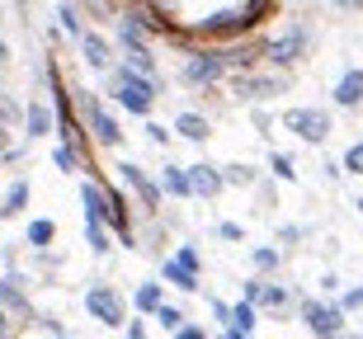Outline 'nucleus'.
Masks as SVG:
<instances>
[{"label":"nucleus","instance_id":"nucleus-25","mask_svg":"<svg viewBox=\"0 0 363 339\" xmlns=\"http://www.w3.org/2000/svg\"><path fill=\"white\" fill-rule=\"evenodd\" d=\"M156 321H161L165 330H184V316H179V306H161V311H156Z\"/></svg>","mask_w":363,"mask_h":339},{"label":"nucleus","instance_id":"nucleus-30","mask_svg":"<svg viewBox=\"0 0 363 339\" xmlns=\"http://www.w3.org/2000/svg\"><path fill=\"white\" fill-rule=\"evenodd\" d=\"M274 175H279V179H293V161H288V156H274Z\"/></svg>","mask_w":363,"mask_h":339},{"label":"nucleus","instance_id":"nucleus-13","mask_svg":"<svg viewBox=\"0 0 363 339\" xmlns=\"http://www.w3.org/2000/svg\"><path fill=\"white\" fill-rule=\"evenodd\" d=\"M0 306H10V311H19V316L28 311L24 297H19V278H5V283H0Z\"/></svg>","mask_w":363,"mask_h":339},{"label":"nucleus","instance_id":"nucleus-14","mask_svg":"<svg viewBox=\"0 0 363 339\" xmlns=\"http://www.w3.org/2000/svg\"><path fill=\"white\" fill-rule=\"evenodd\" d=\"M264 52H269L274 62H288V57H297V52H302V33H288L283 42H274V47H264Z\"/></svg>","mask_w":363,"mask_h":339},{"label":"nucleus","instance_id":"nucleus-1","mask_svg":"<svg viewBox=\"0 0 363 339\" xmlns=\"http://www.w3.org/2000/svg\"><path fill=\"white\" fill-rule=\"evenodd\" d=\"M151 95H156V90H151L147 76H137V71H128V67L118 71V104L128 113H147L151 109Z\"/></svg>","mask_w":363,"mask_h":339},{"label":"nucleus","instance_id":"nucleus-16","mask_svg":"<svg viewBox=\"0 0 363 339\" xmlns=\"http://www.w3.org/2000/svg\"><path fill=\"white\" fill-rule=\"evenodd\" d=\"M259 306H269V311H283V306H288V287H279V283H264L259 287Z\"/></svg>","mask_w":363,"mask_h":339},{"label":"nucleus","instance_id":"nucleus-5","mask_svg":"<svg viewBox=\"0 0 363 339\" xmlns=\"http://www.w3.org/2000/svg\"><path fill=\"white\" fill-rule=\"evenodd\" d=\"M184 175H189V193H199V198H213L222 189V170H213V165H194Z\"/></svg>","mask_w":363,"mask_h":339},{"label":"nucleus","instance_id":"nucleus-19","mask_svg":"<svg viewBox=\"0 0 363 339\" xmlns=\"http://www.w3.org/2000/svg\"><path fill=\"white\" fill-rule=\"evenodd\" d=\"M165 278H170V283H175V287H184V292H194V287H199V278H194V273H184V269H179V264H175V259L165 264Z\"/></svg>","mask_w":363,"mask_h":339},{"label":"nucleus","instance_id":"nucleus-20","mask_svg":"<svg viewBox=\"0 0 363 339\" xmlns=\"http://www.w3.org/2000/svg\"><path fill=\"white\" fill-rule=\"evenodd\" d=\"M48 127H52V113L48 109H28V137H48Z\"/></svg>","mask_w":363,"mask_h":339},{"label":"nucleus","instance_id":"nucleus-29","mask_svg":"<svg viewBox=\"0 0 363 339\" xmlns=\"http://www.w3.org/2000/svg\"><path fill=\"white\" fill-rule=\"evenodd\" d=\"M57 19H62L71 33H81V24H76V10H71V5H62V10H57Z\"/></svg>","mask_w":363,"mask_h":339},{"label":"nucleus","instance_id":"nucleus-31","mask_svg":"<svg viewBox=\"0 0 363 339\" xmlns=\"http://www.w3.org/2000/svg\"><path fill=\"white\" fill-rule=\"evenodd\" d=\"M255 264L259 269H274L279 264V250H255Z\"/></svg>","mask_w":363,"mask_h":339},{"label":"nucleus","instance_id":"nucleus-34","mask_svg":"<svg viewBox=\"0 0 363 339\" xmlns=\"http://www.w3.org/2000/svg\"><path fill=\"white\" fill-rule=\"evenodd\" d=\"M175 339H208V335H203V330L199 326H184V330H179V335Z\"/></svg>","mask_w":363,"mask_h":339},{"label":"nucleus","instance_id":"nucleus-17","mask_svg":"<svg viewBox=\"0 0 363 339\" xmlns=\"http://www.w3.org/2000/svg\"><path fill=\"white\" fill-rule=\"evenodd\" d=\"M85 236H90V250H94V255H108V236H104V222L85 217Z\"/></svg>","mask_w":363,"mask_h":339},{"label":"nucleus","instance_id":"nucleus-23","mask_svg":"<svg viewBox=\"0 0 363 339\" xmlns=\"http://www.w3.org/2000/svg\"><path fill=\"white\" fill-rule=\"evenodd\" d=\"M250 175H255L250 165H227L222 170V184H250Z\"/></svg>","mask_w":363,"mask_h":339},{"label":"nucleus","instance_id":"nucleus-35","mask_svg":"<svg viewBox=\"0 0 363 339\" xmlns=\"http://www.w3.org/2000/svg\"><path fill=\"white\" fill-rule=\"evenodd\" d=\"M5 156H10V132L0 127V161H5Z\"/></svg>","mask_w":363,"mask_h":339},{"label":"nucleus","instance_id":"nucleus-11","mask_svg":"<svg viewBox=\"0 0 363 339\" xmlns=\"http://www.w3.org/2000/svg\"><path fill=\"white\" fill-rule=\"evenodd\" d=\"M81 47H85V62H90L94 71H104V67H108V42L99 38V33H85Z\"/></svg>","mask_w":363,"mask_h":339},{"label":"nucleus","instance_id":"nucleus-10","mask_svg":"<svg viewBox=\"0 0 363 339\" xmlns=\"http://www.w3.org/2000/svg\"><path fill=\"white\" fill-rule=\"evenodd\" d=\"M123 175H128V184H133V189H137V198H142V203H147V207H156V203H161V193H156V184H151V179L142 175L137 165H123Z\"/></svg>","mask_w":363,"mask_h":339},{"label":"nucleus","instance_id":"nucleus-38","mask_svg":"<svg viewBox=\"0 0 363 339\" xmlns=\"http://www.w3.org/2000/svg\"><path fill=\"white\" fill-rule=\"evenodd\" d=\"M222 339H250V335H236V330H231V335H222Z\"/></svg>","mask_w":363,"mask_h":339},{"label":"nucleus","instance_id":"nucleus-22","mask_svg":"<svg viewBox=\"0 0 363 339\" xmlns=\"http://www.w3.org/2000/svg\"><path fill=\"white\" fill-rule=\"evenodd\" d=\"M165 189H170V193H189V175L179 170V165H170V170H165Z\"/></svg>","mask_w":363,"mask_h":339},{"label":"nucleus","instance_id":"nucleus-33","mask_svg":"<svg viewBox=\"0 0 363 339\" xmlns=\"http://www.w3.org/2000/svg\"><path fill=\"white\" fill-rule=\"evenodd\" d=\"M345 311H363V287H354V292H345Z\"/></svg>","mask_w":363,"mask_h":339},{"label":"nucleus","instance_id":"nucleus-15","mask_svg":"<svg viewBox=\"0 0 363 339\" xmlns=\"http://www.w3.org/2000/svg\"><path fill=\"white\" fill-rule=\"evenodd\" d=\"M231 330H236V335H250V330H255V306H250V301H241V306L231 311Z\"/></svg>","mask_w":363,"mask_h":339},{"label":"nucleus","instance_id":"nucleus-24","mask_svg":"<svg viewBox=\"0 0 363 339\" xmlns=\"http://www.w3.org/2000/svg\"><path fill=\"white\" fill-rule=\"evenodd\" d=\"M24 203H28V184H14V189H10V198H5V212L14 217V212H19Z\"/></svg>","mask_w":363,"mask_h":339},{"label":"nucleus","instance_id":"nucleus-12","mask_svg":"<svg viewBox=\"0 0 363 339\" xmlns=\"http://www.w3.org/2000/svg\"><path fill=\"white\" fill-rule=\"evenodd\" d=\"M90 122H94V132H99V142H104V146H113V142H118V122L108 118L99 104H90Z\"/></svg>","mask_w":363,"mask_h":339},{"label":"nucleus","instance_id":"nucleus-18","mask_svg":"<svg viewBox=\"0 0 363 339\" xmlns=\"http://www.w3.org/2000/svg\"><path fill=\"white\" fill-rule=\"evenodd\" d=\"M137 306H142V311H161L165 301H161V287L156 283H142L137 287Z\"/></svg>","mask_w":363,"mask_h":339},{"label":"nucleus","instance_id":"nucleus-39","mask_svg":"<svg viewBox=\"0 0 363 339\" xmlns=\"http://www.w3.org/2000/svg\"><path fill=\"white\" fill-rule=\"evenodd\" d=\"M340 339H363V335H340Z\"/></svg>","mask_w":363,"mask_h":339},{"label":"nucleus","instance_id":"nucleus-32","mask_svg":"<svg viewBox=\"0 0 363 339\" xmlns=\"http://www.w3.org/2000/svg\"><path fill=\"white\" fill-rule=\"evenodd\" d=\"M57 165H62L67 175H71V170H76V156H71V146H57Z\"/></svg>","mask_w":363,"mask_h":339},{"label":"nucleus","instance_id":"nucleus-4","mask_svg":"<svg viewBox=\"0 0 363 339\" xmlns=\"http://www.w3.org/2000/svg\"><path fill=\"white\" fill-rule=\"evenodd\" d=\"M302 321H307V326L316 330L321 339H340L345 311H340V306H321V301H307V306H302Z\"/></svg>","mask_w":363,"mask_h":339},{"label":"nucleus","instance_id":"nucleus-21","mask_svg":"<svg viewBox=\"0 0 363 339\" xmlns=\"http://www.w3.org/2000/svg\"><path fill=\"white\" fill-rule=\"evenodd\" d=\"M52 236H57L52 222H33V226H28V245H52Z\"/></svg>","mask_w":363,"mask_h":339},{"label":"nucleus","instance_id":"nucleus-28","mask_svg":"<svg viewBox=\"0 0 363 339\" xmlns=\"http://www.w3.org/2000/svg\"><path fill=\"white\" fill-rule=\"evenodd\" d=\"M10 122H14V99H5V95H0V127L10 132Z\"/></svg>","mask_w":363,"mask_h":339},{"label":"nucleus","instance_id":"nucleus-26","mask_svg":"<svg viewBox=\"0 0 363 339\" xmlns=\"http://www.w3.org/2000/svg\"><path fill=\"white\" fill-rule=\"evenodd\" d=\"M345 170H350V175H363V142L345 151Z\"/></svg>","mask_w":363,"mask_h":339},{"label":"nucleus","instance_id":"nucleus-6","mask_svg":"<svg viewBox=\"0 0 363 339\" xmlns=\"http://www.w3.org/2000/svg\"><path fill=\"white\" fill-rule=\"evenodd\" d=\"M279 76H241V81H236V95L241 99H259V95H274V90H279Z\"/></svg>","mask_w":363,"mask_h":339},{"label":"nucleus","instance_id":"nucleus-2","mask_svg":"<svg viewBox=\"0 0 363 339\" xmlns=\"http://www.w3.org/2000/svg\"><path fill=\"white\" fill-rule=\"evenodd\" d=\"M85 311H90L99 326H123V301H118V292H113V287H99V283H94L90 292H85Z\"/></svg>","mask_w":363,"mask_h":339},{"label":"nucleus","instance_id":"nucleus-27","mask_svg":"<svg viewBox=\"0 0 363 339\" xmlns=\"http://www.w3.org/2000/svg\"><path fill=\"white\" fill-rule=\"evenodd\" d=\"M184 273H199V250H179V259H175Z\"/></svg>","mask_w":363,"mask_h":339},{"label":"nucleus","instance_id":"nucleus-8","mask_svg":"<svg viewBox=\"0 0 363 339\" xmlns=\"http://www.w3.org/2000/svg\"><path fill=\"white\" fill-rule=\"evenodd\" d=\"M217 71H222V57H194V62L184 67V81H194V85H208V81L217 76Z\"/></svg>","mask_w":363,"mask_h":339},{"label":"nucleus","instance_id":"nucleus-37","mask_svg":"<svg viewBox=\"0 0 363 339\" xmlns=\"http://www.w3.org/2000/svg\"><path fill=\"white\" fill-rule=\"evenodd\" d=\"M5 57H10V47H5V42H0V67H5Z\"/></svg>","mask_w":363,"mask_h":339},{"label":"nucleus","instance_id":"nucleus-9","mask_svg":"<svg viewBox=\"0 0 363 339\" xmlns=\"http://www.w3.org/2000/svg\"><path fill=\"white\" fill-rule=\"evenodd\" d=\"M175 132L184 137V142H208V118H203V113H179Z\"/></svg>","mask_w":363,"mask_h":339},{"label":"nucleus","instance_id":"nucleus-7","mask_svg":"<svg viewBox=\"0 0 363 339\" xmlns=\"http://www.w3.org/2000/svg\"><path fill=\"white\" fill-rule=\"evenodd\" d=\"M363 99V71H345L335 85V104H345V109H354Z\"/></svg>","mask_w":363,"mask_h":339},{"label":"nucleus","instance_id":"nucleus-36","mask_svg":"<svg viewBox=\"0 0 363 339\" xmlns=\"http://www.w3.org/2000/svg\"><path fill=\"white\" fill-rule=\"evenodd\" d=\"M128 339H147V330H142V326H133V330H128Z\"/></svg>","mask_w":363,"mask_h":339},{"label":"nucleus","instance_id":"nucleus-3","mask_svg":"<svg viewBox=\"0 0 363 339\" xmlns=\"http://www.w3.org/2000/svg\"><path fill=\"white\" fill-rule=\"evenodd\" d=\"M283 122H288V132H297L302 142H321V137L330 132V118H325L321 109H288Z\"/></svg>","mask_w":363,"mask_h":339}]
</instances>
